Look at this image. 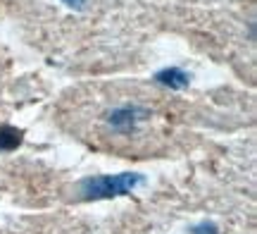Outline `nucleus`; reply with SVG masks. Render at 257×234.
I'll list each match as a JSON object with an SVG mask.
<instances>
[{
  "mask_svg": "<svg viewBox=\"0 0 257 234\" xmlns=\"http://www.w3.org/2000/svg\"><path fill=\"white\" fill-rule=\"evenodd\" d=\"M153 117L150 108L136 101H128V103H117L112 105L110 110H105L100 115L102 122V131L105 136H117V139H131L138 136L143 124H148Z\"/></svg>",
  "mask_w": 257,
  "mask_h": 234,
  "instance_id": "f257e3e1",
  "label": "nucleus"
},
{
  "mask_svg": "<svg viewBox=\"0 0 257 234\" xmlns=\"http://www.w3.org/2000/svg\"><path fill=\"white\" fill-rule=\"evenodd\" d=\"M143 184V177L138 175H102V177H91L81 182V194L83 198H110L119 196V194H128L134 191V187Z\"/></svg>",
  "mask_w": 257,
  "mask_h": 234,
  "instance_id": "f03ea898",
  "label": "nucleus"
},
{
  "mask_svg": "<svg viewBox=\"0 0 257 234\" xmlns=\"http://www.w3.org/2000/svg\"><path fill=\"white\" fill-rule=\"evenodd\" d=\"M155 82L162 86H169L174 91H181V89H186V86L191 84V74L184 72L181 67H167V69L155 74Z\"/></svg>",
  "mask_w": 257,
  "mask_h": 234,
  "instance_id": "7ed1b4c3",
  "label": "nucleus"
},
{
  "mask_svg": "<svg viewBox=\"0 0 257 234\" xmlns=\"http://www.w3.org/2000/svg\"><path fill=\"white\" fill-rule=\"evenodd\" d=\"M22 129H15V127H10V124H5V127H0V150L3 153H10V150H15L22 143Z\"/></svg>",
  "mask_w": 257,
  "mask_h": 234,
  "instance_id": "20e7f679",
  "label": "nucleus"
},
{
  "mask_svg": "<svg viewBox=\"0 0 257 234\" xmlns=\"http://www.w3.org/2000/svg\"><path fill=\"white\" fill-rule=\"evenodd\" d=\"M67 8H74V10H81L86 5V0H62Z\"/></svg>",
  "mask_w": 257,
  "mask_h": 234,
  "instance_id": "39448f33",
  "label": "nucleus"
}]
</instances>
